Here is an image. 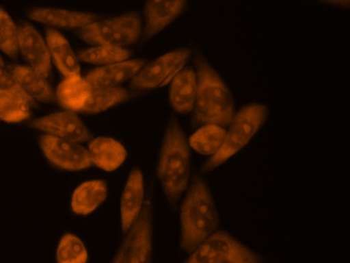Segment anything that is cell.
<instances>
[{
	"instance_id": "6da1fadb",
	"label": "cell",
	"mask_w": 350,
	"mask_h": 263,
	"mask_svg": "<svg viewBox=\"0 0 350 263\" xmlns=\"http://www.w3.org/2000/svg\"><path fill=\"white\" fill-rule=\"evenodd\" d=\"M196 65L197 88L193 126H229L235 114L232 94L217 72L203 56H197Z\"/></svg>"
},
{
	"instance_id": "7a4b0ae2",
	"label": "cell",
	"mask_w": 350,
	"mask_h": 263,
	"mask_svg": "<svg viewBox=\"0 0 350 263\" xmlns=\"http://www.w3.org/2000/svg\"><path fill=\"white\" fill-rule=\"evenodd\" d=\"M219 217L211 190L202 178H193L180 210V246L193 251L217 230Z\"/></svg>"
},
{
	"instance_id": "3957f363",
	"label": "cell",
	"mask_w": 350,
	"mask_h": 263,
	"mask_svg": "<svg viewBox=\"0 0 350 263\" xmlns=\"http://www.w3.org/2000/svg\"><path fill=\"white\" fill-rule=\"evenodd\" d=\"M158 177L165 195L175 205L189 186L190 152L179 122L168 121L158 164Z\"/></svg>"
},
{
	"instance_id": "277c9868",
	"label": "cell",
	"mask_w": 350,
	"mask_h": 263,
	"mask_svg": "<svg viewBox=\"0 0 350 263\" xmlns=\"http://www.w3.org/2000/svg\"><path fill=\"white\" fill-rule=\"evenodd\" d=\"M267 108L261 104L245 106L233 118L229 133L220 149L206 162L202 170H215L236 155L252 139L267 118Z\"/></svg>"
},
{
	"instance_id": "5b68a950",
	"label": "cell",
	"mask_w": 350,
	"mask_h": 263,
	"mask_svg": "<svg viewBox=\"0 0 350 263\" xmlns=\"http://www.w3.org/2000/svg\"><path fill=\"white\" fill-rule=\"evenodd\" d=\"M142 34V17L136 12L93 22L78 30L80 38L87 43L123 49L137 42Z\"/></svg>"
},
{
	"instance_id": "8992f818",
	"label": "cell",
	"mask_w": 350,
	"mask_h": 263,
	"mask_svg": "<svg viewBox=\"0 0 350 263\" xmlns=\"http://www.w3.org/2000/svg\"><path fill=\"white\" fill-rule=\"evenodd\" d=\"M184 263H262V260L230 234L218 231L197 247Z\"/></svg>"
},
{
	"instance_id": "52a82bcc",
	"label": "cell",
	"mask_w": 350,
	"mask_h": 263,
	"mask_svg": "<svg viewBox=\"0 0 350 263\" xmlns=\"http://www.w3.org/2000/svg\"><path fill=\"white\" fill-rule=\"evenodd\" d=\"M111 263H152V214L146 203Z\"/></svg>"
},
{
	"instance_id": "ba28073f",
	"label": "cell",
	"mask_w": 350,
	"mask_h": 263,
	"mask_svg": "<svg viewBox=\"0 0 350 263\" xmlns=\"http://www.w3.org/2000/svg\"><path fill=\"white\" fill-rule=\"evenodd\" d=\"M191 55V50L183 49L161 56L145 66L133 78L131 87L134 90H144L165 86L183 70Z\"/></svg>"
},
{
	"instance_id": "9c48e42d",
	"label": "cell",
	"mask_w": 350,
	"mask_h": 263,
	"mask_svg": "<svg viewBox=\"0 0 350 263\" xmlns=\"http://www.w3.org/2000/svg\"><path fill=\"white\" fill-rule=\"evenodd\" d=\"M40 146L46 158L62 170L80 171L93 164L89 151L76 142L45 134Z\"/></svg>"
},
{
	"instance_id": "30bf717a",
	"label": "cell",
	"mask_w": 350,
	"mask_h": 263,
	"mask_svg": "<svg viewBox=\"0 0 350 263\" xmlns=\"http://www.w3.org/2000/svg\"><path fill=\"white\" fill-rule=\"evenodd\" d=\"M31 127L49 136L62 138L72 142H85L90 138V130L73 112H59L32 121Z\"/></svg>"
},
{
	"instance_id": "8fae6325",
	"label": "cell",
	"mask_w": 350,
	"mask_h": 263,
	"mask_svg": "<svg viewBox=\"0 0 350 263\" xmlns=\"http://www.w3.org/2000/svg\"><path fill=\"white\" fill-rule=\"evenodd\" d=\"M18 50L30 67L44 77L51 71V56L48 46L32 25L23 22L18 28Z\"/></svg>"
},
{
	"instance_id": "7c38bea8",
	"label": "cell",
	"mask_w": 350,
	"mask_h": 263,
	"mask_svg": "<svg viewBox=\"0 0 350 263\" xmlns=\"http://www.w3.org/2000/svg\"><path fill=\"white\" fill-rule=\"evenodd\" d=\"M184 0H152L145 8L146 28L144 39L148 40L161 32L185 10Z\"/></svg>"
},
{
	"instance_id": "4fadbf2b",
	"label": "cell",
	"mask_w": 350,
	"mask_h": 263,
	"mask_svg": "<svg viewBox=\"0 0 350 263\" xmlns=\"http://www.w3.org/2000/svg\"><path fill=\"white\" fill-rule=\"evenodd\" d=\"M143 60L118 62L95 68L84 78L93 90L100 88L118 87L136 76L145 67Z\"/></svg>"
},
{
	"instance_id": "5bb4252c",
	"label": "cell",
	"mask_w": 350,
	"mask_h": 263,
	"mask_svg": "<svg viewBox=\"0 0 350 263\" xmlns=\"http://www.w3.org/2000/svg\"><path fill=\"white\" fill-rule=\"evenodd\" d=\"M144 194L142 172L139 168H134L131 171L121 197V227L123 233H127L139 217L143 208Z\"/></svg>"
},
{
	"instance_id": "9a60e30c",
	"label": "cell",
	"mask_w": 350,
	"mask_h": 263,
	"mask_svg": "<svg viewBox=\"0 0 350 263\" xmlns=\"http://www.w3.org/2000/svg\"><path fill=\"white\" fill-rule=\"evenodd\" d=\"M93 164L105 171H114L126 161L127 152L120 142L109 137H98L89 145Z\"/></svg>"
},
{
	"instance_id": "2e32d148",
	"label": "cell",
	"mask_w": 350,
	"mask_h": 263,
	"mask_svg": "<svg viewBox=\"0 0 350 263\" xmlns=\"http://www.w3.org/2000/svg\"><path fill=\"white\" fill-rule=\"evenodd\" d=\"M46 38L50 56L58 70L66 77L81 76L79 62L68 40L51 28L46 31Z\"/></svg>"
},
{
	"instance_id": "e0dca14e",
	"label": "cell",
	"mask_w": 350,
	"mask_h": 263,
	"mask_svg": "<svg viewBox=\"0 0 350 263\" xmlns=\"http://www.w3.org/2000/svg\"><path fill=\"white\" fill-rule=\"evenodd\" d=\"M34 21L62 28H82L93 23L96 17L87 12L55 8H34L27 12Z\"/></svg>"
},
{
	"instance_id": "ac0fdd59",
	"label": "cell",
	"mask_w": 350,
	"mask_h": 263,
	"mask_svg": "<svg viewBox=\"0 0 350 263\" xmlns=\"http://www.w3.org/2000/svg\"><path fill=\"white\" fill-rule=\"evenodd\" d=\"M197 80L192 68H184L174 77L170 88V103L179 114H187L193 109L196 99Z\"/></svg>"
},
{
	"instance_id": "d6986e66",
	"label": "cell",
	"mask_w": 350,
	"mask_h": 263,
	"mask_svg": "<svg viewBox=\"0 0 350 263\" xmlns=\"http://www.w3.org/2000/svg\"><path fill=\"white\" fill-rule=\"evenodd\" d=\"M107 195V184L105 181H84L75 190L72 195V211L77 215H89L105 202Z\"/></svg>"
},
{
	"instance_id": "ffe728a7",
	"label": "cell",
	"mask_w": 350,
	"mask_h": 263,
	"mask_svg": "<svg viewBox=\"0 0 350 263\" xmlns=\"http://www.w3.org/2000/svg\"><path fill=\"white\" fill-rule=\"evenodd\" d=\"M92 92V86L82 77H68L59 84L56 98L62 108L70 112H81Z\"/></svg>"
},
{
	"instance_id": "44dd1931",
	"label": "cell",
	"mask_w": 350,
	"mask_h": 263,
	"mask_svg": "<svg viewBox=\"0 0 350 263\" xmlns=\"http://www.w3.org/2000/svg\"><path fill=\"white\" fill-rule=\"evenodd\" d=\"M12 76L21 86L22 89L33 99L42 103L55 101L54 92L46 77L28 66H15L12 70Z\"/></svg>"
},
{
	"instance_id": "7402d4cb",
	"label": "cell",
	"mask_w": 350,
	"mask_h": 263,
	"mask_svg": "<svg viewBox=\"0 0 350 263\" xmlns=\"http://www.w3.org/2000/svg\"><path fill=\"white\" fill-rule=\"evenodd\" d=\"M129 98L130 92L124 88H100L93 90L92 96L81 112L86 114H98L126 101Z\"/></svg>"
},
{
	"instance_id": "603a6c76",
	"label": "cell",
	"mask_w": 350,
	"mask_h": 263,
	"mask_svg": "<svg viewBox=\"0 0 350 263\" xmlns=\"http://www.w3.org/2000/svg\"><path fill=\"white\" fill-rule=\"evenodd\" d=\"M227 132L217 125H206L193 134L189 143L196 151L205 155H215L226 138Z\"/></svg>"
},
{
	"instance_id": "cb8c5ba5",
	"label": "cell",
	"mask_w": 350,
	"mask_h": 263,
	"mask_svg": "<svg viewBox=\"0 0 350 263\" xmlns=\"http://www.w3.org/2000/svg\"><path fill=\"white\" fill-rule=\"evenodd\" d=\"M30 105L21 97L0 89V120L18 123L29 118Z\"/></svg>"
},
{
	"instance_id": "d4e9b609",
	"label": "cell",
	"mask_w": 350,
	"mask_h": 263,
	"mask_svg": "<svg viewBox=\"0 0 350 263\" xmlns=\"http://www.w3.org/2000/svg\"><path fill=\"white\" fill-rule=\"evenodd\" d=\"M131 56V52L126 49L98 46L80 51L77 58L87 64L109 65L124 62Z\"/></svg>"
},
{
	"instance_id": "484cf974",
	"label": "cell",
	"mask_w": 350,
	"mask_h": 263,
	"mask_svg": "<svg viewBox=\"0 0 350 263\" xmlns=\"http://www.w3.org/2000/svg\"><path fill=\"white\" fill-rule=\"evenodd\" d=\"M89 253L83 240L73 234H65L56 250L57 263H87Z\"/></svg>"
},
{
	"instance_id": "4316f807",
	"label": "cell",
	"mask_w": 350,
	"mask_h": 263,
	"mask_svg": "<svg viewBox=\"0 0 350 263\" xmlns=\"http://www.w3.org/2000/svg\"><path fill=\"white\" fill-rule=\"evenodd\" d=\"M0 50L11 58H18V28L8 12L2 8H0Z\"/></svg>"
},
{
	"instance_id": "83f0119b",
	"label": "cell",
	"mask_w": 350,
	"mask_h": 263,
	"mask_svg": "<svg viewBox=\"0 0 350 263\" xmlns=\"http://www.w3.org/2000/svg\"><path fill=\"white\" fill-rule=\"evenodd\" d=\"M0 89L16 94V95L26 100L30 106L36 105L34 99L25 92V90L22 89L20 84L17 82V80L12 76V74H9L8 72L5 71L3 68H0Z\"/></svg>"
},
{
	"instance_id": "f1b7e54d",
	"label": "cell",
	"mask_w": 350,
	"mask_h": 263,
	"mask_svg": "<svg viewBox=\"0 0 350 263\" xmlns=\"http://www.w3.org/2000/svg\"><path fill=\"white\" fill-rule=\"evenodd\" d=\"M4 66H5L4 61H3L1 55H0V68H3V67H4Z\"/></svg>"
}]
</instances>
